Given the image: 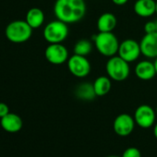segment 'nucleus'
Wrapping results in <instances>:
<instances>
[{
	"label": "nucleus",
	"mask_w": 157,
	"mask_h": 157,
	"mask_svg": "<svg viewBox=\"0 0 157 157\" xmlns=\"http://www.w3.org/2000/svg\"><path fill=\"white\" fill-rule=\"evenodd\" d=\"M85 0H56L54 14L56 18L67 24L81 21L86 14Z\"/></svg>",
	"instance_id": "nucleus-1"
},
{
	"label": "nucleus",
	"mask_w": 157,
	"mask_h": 157,
	"mask_svg": "<svg viewBox=\"0 0 157 157\" xmlns=\"http://www.w3.org/2000/svg\"><path fill=\"white\" fill-rule=\"evenodd\" d=\"M93 43L100 55L105 57H111L117 55L119 41L113 32H99L93 37Z\"/></svg>",
	"instance_id": "nucleus-2"
},
{
	"label": "nucleus",
	"mask_w": 157,
	"mask_h": 157,
	"mask_svg": "<svg viewBox=\"0 0 157 157\" xmlns=\"http://www.w3.org/2000/svg\"><path fill=\"white\" fill-rule=\"evenodd\" d=\"M106 75L113 82H123L130 74L129 63L121 58L118 55L108 58L105 64Z\"/></svg>",
	"instance_id": "nucleus-3"
},
{
	"label": "nucleus",
	"mask_w": 157,
	"mask_h": 157,
	"mask_svg": "<svg viewBox=\"0 0 157 157\" xmlns=\"http://www.w3.org/2000/svg\"><path fill=\"white\" fill-rule=\"evenodd\" d=\"M33 30L26 21H13L8 24L5 34L9 41L14 44H22L30 40Z\"/></svg>",
	"instance_id": "nucleus-4"
},
{
	"label": "nucleus",
	"mask_w": 157,
	"mask_h": 157,
	"mask_svg": "<svg viewBox=\"0 0 157 157\" xmlns=\"http://www.w3.org/2000/svg\"><path fill=\"white\" fill-rule=\"evenodd\" d=\"M68 33V24L56 19L45 25L43 35L49 44H62L67 38Z\"/></svg>",
	"instance_id": "nucleus-5"
},
{
	"label": "nucleus",
	"mask_w": 157,
	"mask_h": 157,
	"mask_svg": "<svg viewBox=\"0 0 157 157\" xmlns=\"http://www.w3.org/2000/svg\"><path fill=\"white\" fill-rule=\"evenodd\" d=\"M68 71L76 78H84L88 77L92 70V65L87 56L73 54L67 61Z\"/></svg>",
	"instance_id": "nucleus-6"
},
{
	"label": "nucleus",
	"mask_w": 157,
	"mask_h": 157,
	"mask_svg": "<svg viewBox=\"0 0 157 157\" xmlns=\"http://www.w3.org/2000/svg\"><path fill=\"white\" fill-rule=\"evenodd\" d=\"M156 112L149 105H139L134 112V120L136 125L141 128H149L155 124Z\"/></svg>",
	"instance_id": "nucleus-7"
},
{
	"label": "nucleus",
	"mask_w": 157,
	"mask_h": 157,
	"mask_svg": "<svg viewBox=\"0 0 157 157\" xmlns=\"http://www.w3.org/2000/svg\"><path fill=\"white\" fill-rule=\"evenodd\" d=\"M117 55L128 63H132L139 59L141 55L140 42L133 39H126L119 44Z\"/></svg>",
	"instance_id": "nucleus-8"
},
{
	"label": "nucleus",
	"mask_w": 157,
	"mask_h": 157,
	"mask_svg": "<svg viewBox=\"0 0 157 157\" xmlns=\"http://www.w3.org/2000/svg\"><path fill=\"white\" fill-rule=\"evenodd\" d=\"M44 56L52 65H62L69 58L67 48L62 44H49L45 48Z\"/></svg>",
	"instance_id": "nucleus-9"
},
{
	"label": "nucleus",
	"mask_w": 157,
	"mask_h": 157,
	"mask_svg": "<svg viewBox=\"0 0 157 157\" xmlns=\"http://www.w3.org/2000/svg\"><path fill=\"white\" fill-rule=\"evenodd\" d=\"M135 120L134 117L128 114L123 113L118 115L113 123L114 131L121 137L128 136L132 133L135 128Z\"/></svg>",
	"instance_id": "nucleus-10"
},
{
	"label": "nucleus",
	"mask_w": 157,
	"mask_h": 157,
	"mask_svg": "<svg viewBox=\"0 0 157 157\" xmlns=\"http://www.w3.org/2000/svg\"><path fill=\"white\" fill-rule=\"evenodd\" d=\"M141 55L148 59L157 57V33H145L140 41Z\"/></svg>",
	"instance_id": "nucleus-11"
},
{
	"label": "nucleus",
	"mask_w": 157,
	"mask_h": 157,
	"mask_svg": "<svg viewBox=\"0 0 157 157\" xmlns=\"http://www.w3.org/2000/svg\"><path fill=\"white\" fill-rule=\"evenodd\" d=\"M135 75L140 81H151L157 75L153 61L149 59L140 60L135 66Z\"/></svg>",
	"instance_id": "nucleus-12"
},
{
	"label": "nucleus",
	"mask_w": 157,
	"mask_h": 157,
	"mask_svg": "<svg viewBox=\"0 0 157 157\" xmlns=\"http://www.w3.org/2000/svg\"><path fill=\"white\" fill-rule=\"evenodd\" d=\"M133 10L135 14L140 18H151L156 14V1L155 0H136Z\"/></svg>",
	"instance_id": "nucleus-13"
},
{
	"label": "nucleus",
	"mask_w": 157,
	"mask_h": 157,
	"mask_svg": "<svg viewBox=\"0 0 157 157\" xmlns=\"http://www.w3.org/2000/svg\"><path fill=\"white\" fill-rule=\"evenodd\" d=\"M0 125L9 133H17L22 128L23 122L19 115L10 112L7 116L0 118Z\"/></svg>",
	"instance_id": "nucleus-14"
},
{
	"label": "nucleus",
	"mask_w": 157,
	"mask_h": 157,
	"mask_svg": "<svg viewBox=\"0 0 157 157\" xmlns=\"http://www.w3.org/2000/svg\"><path fill=\"white\" fill-rule=\"evenodd\" d=\"M117 20L115 14L111 12H105L99 16L96 22V27L98 32L108 33V32H113L117 27Z\"/></svg>",
	"instance_id": "nucleus-15"
},
{
	"label": "nucleus",
	"mask_w": 157,
	"mask_h": 157,
	"mask_svg": "<svg viewBox=\"0 0 157 157\" xmlns=\"http://www.w3.org/2000/svg\"><path fill=\"white\" fill-rule=\"evenodd\" d=\"M112 80L108 76H99L93 82V86L96 96L102 97L106 95L112 88Z\"/></svg>",
	"instance_id": "nucleus-16"
},
{
	"label": "nucleus",
	"mask_w": 157,
	"mask_h": 157,
	"mask_svg": "<svg viewBox=\"0 0 157 157\" xmlns=\"http://www.w3.org/2000/svg\"><path fill=\"white\" fill-rule=\"evenodd\" d=\"M45 20V16L44 11L39 8H32L26 13L25 21L33 29L40 28Z\"/></svg>",
	"instance_id": "nucleus-17"
},
{
	"label": "nucleus",
	"mask_w": 157,
	"mask_h": 157,
	"mask_svg": "<svg viewBox=\"0 0 157 157\" xmlns=\"http://www.w3.org/2000/svg\"><path fill=\"white\" fill-rule=\"evenodd\" d=\"M75 95L78 99L82 101H92L96 97L93 83L82 82L75 89Z\"/></svg>",
	"instance_id": "nucleus-18"
},
{
	"label": "nucleus",
	"mask_w": 157,
	"mask_h": 157,
	"mask_svg": "<svg viewBox=\"0 0 157 157\" xmlns=\"http://www.w3.org/2000/svg\"><path fill=\"white\" fill-rule=\"evenodd\" d=\"M93 46H94V43L90 42L87 39H81L74 44L73 53L75 55L87 56L92 53Z\"/></svg>",
	"instance_id": "nucleus-19"
},
{
	"label": "nucleus",
	"mask_w": 157,
	"mask_h": 157,
	"mask_svg": "<svg viewBox=\"0 0 157 157\" xmlns=\"http://www.w3.org/2000/svg\"><path fill=\"white\" fill-rule=\"evenodd\" d=\"M121 157H141V152L136 147H128L123 151Z\"/></svg>",
	"instance_id": "nucleus-20"
},
{
	"label": "nucleus",
	"mask_w": 157,
	"mask_h": 157,
	"mask_svg": "<svg viewBox=\"0 0 157 157\" xmlns=\"http://www.w3.org/2000/svg\"><path fill=\"white\" fill-rule=\"evenodd\" d=\"M144 32L145 33H156V25L155 21H149L144 24Z\"/></svg>",
	"instance_id": "nucleus-21"
},
{
	"label": "nucleus",
	"mask_w": 157,
	"mask_h": 157,
	"mask_svg": "<svg viewBox=\"0 0 157 157\" xmlns=\"http://www.w3.org/2000/svg\"><path fill=\"white\" fill-rule=\"evenodd\" d=\"M10 113V108L7 104L0 103V118L7 116Z\"/></svg>",
	"instance_id": "nucleus-22"
},
{
	"label": "nucleus",
	"mask_w": 157,
	"mask_h": 157,
	"mask_svg": "<svg viewBox=\"0 0 157 157\" xmlns=\"http://www.w3.org/2000/svg\"><path fill=\"white\" fill-rule=\"evenodd\" d=\"M111 1L116 6H124V5H126L128 2V0H111Z\"/></svg>",
	"instance_id": "nucleus-23"
},
{
	"label": "nucleus",
	"mask_w": 157,
	"mask_h": 157,
	"mask_svg": "<svg viewBox=\"0 0 157 157\" xmlns=\"http://www.w3.org/2000/svg\"><path fill=\"white\" fill-rule=\"evenodd\" d=\"M153 135H154V137L156 138V140H157V122L154 124V126H153Z\"/></svg>",
	"instance_id": "nucleus-24"
},
{
	"label": "nucleus",
	"mask_w": 157,
	"mask_h": 157,
	"mask_svg": "<svg viewBox=\"0 0 157 157\" xmlns=\"http://www.w3.org/2000/svg\"><path fill=\"white\" fill-rule=\"evenodd\" d=\"M153 64H154L155 70H156V74H157V57H155V58L153 59Z\"/></svg>",
	"instance_id": "nucleus-25"
},
{
	"label": "nucleus",
	"mask_w": 157,
	"mask_h": 157,
	"mask_svg": "<svg viewBox=\"0 0 157 157\" xmlns=\"http://www.w3.org/2000/svg\"><path fill=\"white\" fill-rule=\"evenodd\" d=\"M106 157H120V156H117V155H109V156H106Z\"/></svg>",
	"instance_id": "nucleus-26"
},
{
	"label": "nucleus",
	"mask_w": 157,
	"mask_h": 157,
	"mask_svg": "<svg viewBox=\"0 0 157 157\" xmlns=\"http://www.w3.org/2000/svg\"><path fill=\"white\" fill-rule=\"evenodd\" d=\"M155 25H156V33H157V20H155Z\"/></svg>",
	"instance_id": "nucleus-27"
},
{
	"label": "nucleus",
	"mask_w": 157,
	"mask_h": 157,
	"mask_svg": "<svg viewBox=\"0 0 157 157\" xmlns=\"http://www.w3.org/2000/svg\"><path fill=\"white\" fill-rule=\"evenodd\" d=\"M156 15H157V0H156Z\"/></svg>",
	"instance_id": "nucleus-28"
},
{
	"label": "nucleus",
	"mask_w": 157,
	"mask_h": 157,
	"mask_svg": "<svg viewBox=\"0 0 157 157\" xmlns=\"http://www.w3.org/2000/svg\"><path fill=\"white\" fill-rule=\"evenodd\" d=\"M155 112H156V115H157V105H156V108H155Z\"/></svg>",
	"instance_id": "nucleus-29"
}]
</instances>
